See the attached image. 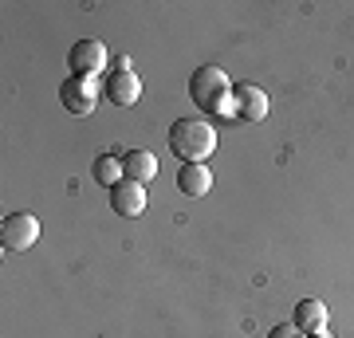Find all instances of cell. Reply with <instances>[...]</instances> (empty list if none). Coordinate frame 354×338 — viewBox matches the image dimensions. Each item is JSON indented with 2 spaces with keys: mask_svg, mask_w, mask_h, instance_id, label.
<instances>
[{
  "mask_svg": "<svg viewBox=\"0 0 354 338\" xmlns=\"http://www.w3.org/2000/svg\"><path fill=\"white\" fill-rule=\"evenodd\" d=\"M91 173H95V181H99V185H106V189H114L118 181H127V173H122V158H114V153L95 158Z\"/></svg>",
  "mask_w": 354,
  "mask_h": 338,
  "instance_id": "obj_12",
  "label": "cell"
},
{
  "mask_svg": "<svg viewBox=\"0 0 354 338\" xmlns=\"http://www.w3.org/2000/svg\"><path fill=\"white\" fill-rule=\"evenodd\" d=\"M213 150H216L213 122H205V118H177V122L169 126V153L181 158L185 165L205 162Z\"/></svg>",
  "mask_w": 354,
  "mask_h": 338,
  "instance_id": "obj_2",
  "label": "cell"
},
{
  "mask_svg": "<svg viewBox=\"0 0 354 338\" xmlns=\"http://www.w3.org/2000/svg\"><path fill=\"white\" fill-rule=\"evenodd\" d=\"M236 118H244V122H260V118H268V95L256 83H236Z\"/></svg>",
  "mask_w": 354,
  "mask_h": 338,
  "instance_id": "obj_8",
  "label": "cell"
},
{
  "mask_svg": "<svg viewBox=\"0 0 354 338\" xmlns=\"http://www.w3.org/2000/svg\"><path fill=\"white\" fill-rule=\"evenodd\" d=\"M122 173H127V181L146 185V181L158 177V158H153L150 150H127L122 153Z\"/></svg>",
  "mask_w": 354,
  "mask_h": 338,
  "instance_id": "obj_9",
  "label": "cell"
},
{
  "mask_svg": "<svg viewBox=\"0 0 354 338\" xmlns=\"http://www.w3.org/2000/svg\"><path fill=\"white\" fill-rule=\"evenodd\" d=\"M67 63H71V75H102V67H111V51H106V44L102 39H79L75 48H71V55H67Z\"/></svg>",
  "mask_w": 354,
  "mask_h": 338,
  "instance_id": "obj_5",
  "label": "cell"
},
{
  "mask_svg": "<svg viewBox=\"0 0 354 338\" xmlns=\"http://www.w3.org/2000/svg\"><path fill=\"white\" fill-rule=\"evenodd\" d=\"M111 209L118 216H142L146 213V185H138V181H118L111 189Z\"/></svg>",
  "mask_w": 354,
  "mask_h": 338,
  "instance_id": "obj_7",
  "label": "cell"
},
{
  "mask_svg": "<svg viewBox=\"0 0 354 338\" xmlns=\"http://www.w3.org/2000/svg\"><path fill=\"white\" fill-rule=\"evenodd\" d=\"M102 95L114 102V106H134L142 99V79L134 71H111L106 83H102Z\"/></svg>",
  "mask_w": 354,
  "mask_h": 338,
  "instance_id": "obj_6",
  "label": "cell"
},
{
  "mask_svg": "<svg viewBox=\"0 0 354 338\" xmlns=\"http://www.w3.org/2000/svg\"><path fill=\"white\" fill-rule=\"evenodd\" d=\"M268 338H304V330H299L295 323H279V326H272Z\"/></svg>",
  "mask_w": 354,
  "mask_h": 338,
  "instance_id": "obj_13",
  "label": "cell"
},
{
  "mask_svg": "<svg viewBox=\"0 0 354 338\" xmlns=\"http://www.w3.org/2000/svg\"><path fill=\"white\" fill-rule=\"evenodd\" d=\"M36 240H39V216H32V213L4 216V225H0V244L8 252H28Z\"/></svg>",
  "mask_w": 354,
  "mask_h": 338,
  "instance_id": "obj_4",
  "label": "cell"
},
{
  "mask_svg": "<svg viewBox=\"0 0 354 338\" xmlns=\"http://www.w3.org/2000/svg\"><path fill=\"white\" fill-rule=\"evenodd\" d=\"M177 189H181L185 197H205V193L213 189V173H209V165H205V162L181 165V173H177Z\"/></svg>",
  "mask_w": 354,
  "mask_h": 338,
  "instance_id": "obj_10",
  "label": "cell"
},
{
  "mask_svg": "<svg viewBox=\"0 0 354 338\" xmlns=\"http://www.w3.org/2000/svg\"><path fill=\"white\" fill-rule=\"evenodd\" d=\"M99 91H102L99 79H91V75H71L64 87H59V102H64L71 114L87 118V114L99 106Z\"/></svg>",
  "mask_w": 354,
  "mask_h": 338,
  "instance_id": "obj_3",
  "label": "cell"
},
{
  "mask_svg": "<svg viewBox=\"0 0 354 338\" xmlns=\"http://www.w3.org/2000/svg\"><path fill=\"white\" fill-rule=\"evenodd\" d=\"M315 338H335V335H330V330H319V335Z\"/></svg>",
  "mask_w": 354,
  "mask_h": 338,
  "instance_id": "obj_15",
  "label": "cell"
},
{
  "mask_svg": "<svg viewBox=\"0 0 354 338\" xmlns=\"http://www.w3.org/2000/svg\"><path fill=\"white\" fill-rule=\"evenodd\" d=\"M291 323L299 326L304 335H319V330H327V303H323V299L295 303V319H291Z\"/></svg>",
  "mask_w": 354,
  "mask_h": 338,
  "instance_id": "obj_11",
  "label": "cell"
},
{
  "mask_svg": "<svg viewBox=\"0 0 354 338\" xmlns=\"http://www.w3.org/2000/svg\"><path fill=\"white\" fill-rule=\"evenodd\" d=\"M236 83L221 71V67H197L189 79V99L197 102V111L213 114V118H228L236 114Z\"/></svg>",
  "mask_w": 354,
  "mask_h": 338,
  "instance_id": "obj_1",
  "label": "cell"
},
{
  "mask_svg": "<svg viewBox=\"0 0 354 338\" xmlns=\"http://www.w3.org/2000/svg\"><path fill=\"white\" fill-rule=\"evenodd\" d=\"M111 71H134L130 67V55H111Z\"/></svg>",
  "mask_w": 354,
  "mask_h": 338,
  "instance_id": "obj_14",
  "label": "cell"
}]
</instances>
